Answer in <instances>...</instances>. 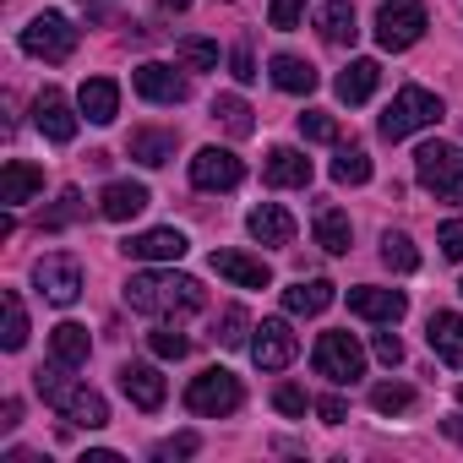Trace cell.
<instances>
[{
	"mask_svg": "<svg viewBox=\"0 0 463 463\" xmlns=\"http://www.w3.org/2000/svg\"><path fill=\"white\" fill-rule=\"evenodd\" d=\"M126 306L147 311V317H191L202 311V284L185 273H131L126 279Z\"/></svg>",
	"mask_w": 463,
	"mask_h": 463,
	"instance_id": "obj_1",
	"label": "cell"
},
{
	"mask_svg": "<svg viewBox=\"0 0 463 463\" xmlns=\"http://www.w3.org/2000/svg\"><path fill=\"white\" fill-rule=\"evenodd\" d=\"M71 365H44V371H33V387H39V398L44 403H55L71 425H88V430H99V425H109V403H104V392H93V387H82V382H71L66 376Z\"/></svg>",
	"mask_w": 463,
	"mask_h": 463,
	"instance_id": "obj_2",
	"label": "cell"
},
{
	"mask_svg": "<svg viewBox=\"0 0 463 463\" xmlns=\"http://www.w3.org/2000/svg\"><path fill=\"white\" fill-rule=\"evenodd\" d=\"M414 175L425 191H436L441 202L463 207V147H447V142H425L414 153Z\"/></svg>",
	"mask_w": 463,
	"mask_h": 463,
	"instance_id": "obj_3",
	"label": "cell"
},
{
	"mask_svg": "<svg viewBox=\"0 0 463 463\" xmlns=\"http://www.w3.org/2000/svg\"><path fill=\"white\" fill-rule=\"evenodd\" d=\"M441 120V99L436 93H425V88H403L392 104H387V115H382V137L387 142H403V137H414V131H425V126H436Z\"/></svg>",
	"mask_w": 463,
	"mask_h": 463,
	"instance_id": "obj_4",
	"label": "cell"
},
{
	"mask_svg": "<svg viewBox=\"0 0 463 463\" xmlns=\"http://www.w3.org/2000/svg\"><path fill=\"white\" fill-rule=\"evenodd\" d=\"M311 360H317V376H327V382H338V387H349V382L365 376V349H360L354 333H322Z\"/></svg>",
	"mask_w": 463,
	"mask_h": 463,
	"instance_id": "obj_5",
	"label": "cell"
},
{
	"mask_svg": "<svg viewBox=\"0 0 463 463\" xmlns=\"http://www.w3.org/2000/svg\"><path fill=\"white\" fill-rule=\"evenodd\" d=\"M241 376H229V371H202V376H191V387H185V409L191 414H207V420H218V414H235L241 409Z\"/></svg>",
	"mask_w": 463,
	"mask_h": 463,
	"instance_id": "obj_6",
	"label": "cell"
},
{
	"mask_svg": "<svg viewBox=\"0 0 463 463\" xmlns=\"http://www.w3.org/2000/svg\"><path fill=\"white\" fill-rule=\"evenodd\" d=\"M425 28H430V17H425L420 0H382V12H376V44L382 50H409V44H420Z\"/></svg>",
	"mask_w": 463,
	"mask_h": 463,
	"instance_id": "obj_7",
	"label": "cell"
},
{
	"mask_svg": "<svg viewBox=\"0 0 463 463\" xmlns=\"http://www.w3.org/2000/svg\"><path fill=\"white\" fill-rule=\"evenodd\" d=\"M23 50L39 55V61H50V66H61V61H71V50H77V28H71L61 12H39V17L23 28Z\"/></svg>",
	"mask_w": 463,
	"mask_h": 463,
	"instance_id": "obj_8",
	"label": "cell"
},
{
	"mask_svg": "<svg viewBox=\"0 0 463 463\" xmlns=\"http://www.w3.org/2000/svg\"><path fill=\"white\" fill-rule=\"evenodd\" d=\"M33 284L50 306H71L82 295V262L77 257H39L33 262Z\"/></svg>",
	"mask_w": 463,
	"mask_h": 463,
	"instance_id": "obj_9",
	"label": "cell"
},
{
	"mask_svg": "<svg viewBox=\"0 0 463 463\" xmlns=\"http://www.w3.org/2000/svg\"><path fill=\"white\" fill-rule=\"evenodd\" d=\"M246 180V164L229 153V147H202L191 158V185L196 191H235Z\"/></svg>",
	"mask_w": 463,
	"mask_h": 463,
	"instance_id": "obj_10",
	"label": "cell"
},
{
	"mask_svg": "<svg viewBox=\"0 0 463 463\" xmlns=\"http://www.w3.org/2000/svg\"><path fill=\"white\" fill-rule=\"evenodd\" d=\"M295 354H300V338H295V327H289L284 317H268V322L257 327V338H251V360H257L262 371H284Z\"/></svg>",
	"mask_w": 463,
	"mask_h": 463,
	"instance_id": "obj_11",
	"label": "cell"
},
{
	"mask_svg": "<svg viewBox=\"0 0 463 463\" xmlns=\"http://www.w3.org/2000/svg\"><path fill=\"white\" fill-rule=\"evenodd\" d=\"M131 82H137V93H142L147 104H185V99H191V82H185L175 66H164V61L137 66V71H131Z\"/></svg>",
	"mask_w": 463,
	"mask_h": 463,
	"instance_id": "obj_12",
	"label": "cell"
},
{
	"mask_svg": "<svg viewBox=\"0 0 463 463\" xmlns=\"http://www.w3.org/2000/svg\"><path fill=\"white\" fill-rule=\"evenodd\" d=\"M33 126H39L50 142H61V147L77 137V115H71V104H66L61 88H44V93L33 99Z\"/></svg>",
	"mask_w": 463,
	"mask_h": 463,
	"instance_id": "obj_13",
	"label": "cell"
},
{
	"mask_svg": "<svg viewBox=\"0 0 463 463\" xmlns=\"http://www.w3.org/2000/svg\"><path fill=\"white\" fill-rule=\"evenodd\" d=\"M185 251H191V241L180 229H147V235L126 241V257H137V262H180Z\"/></svg>",
	"mask_w": 463,
	"mask_h": 463,
	"instance_id": "obj_14",
	"label": "cell"
},
{
	"mask_svg": "<svg viewBox=\"0 0 463 463\" xmlns=\"http://www.w3.org/2000/svg\"><path fill=\"white\" fill-rule=\"evenodd\" d=\"M213 273L241 284V289H268L273 284V268L262 257H246V251H213Z\"/></svg>",
	"mask_w": 463,
	"mask_h": 463,
	"instance_id": "obj_15",
	"label": "cell"
},
{
	"mask_svg": "<svg viewBox=\"0 0 463 463\" xmlns=\"http://www.w3.org/2000/svg\"><path fill=\"white\" fill-rule=\"evenodd\" d=\"M349 311L365 317V322H387L392 327L409 311V300H403V289H371V284H360V289H349Z\"/></svg>",
	"mask_w": 463,
	"mask_h": 463,
	"instance_id": "obj_16",
	"label": "cell"
},
{
	"mask_svg": "<svg viewBox=\"0 0 463 463\" xmlns=\"http://www.w3.org/2000/svg\"><path fill=\"white\" fill-rule=\"evenodd\" d=\"M39 191H44V169H39V164L12 158L6 169H0V202H6V207H23V202H33Z\"/></svg>",
	"mask_w": 463,
	"mask_h": 463,
	"instance_id": "obj_17",
	"label": "cell"
},
{
	"mask_svg": "<svg viewBox=\"0 0 463 463\" xmlns=\"http://www.w3.org/2000/svg\"><path fill=\"white\" fill-rule=\"evenodd\" d=\"M147 202H153V196H147V185H137V180H109V185H104V196H99V213H104L109 223H126V218H137Z\"/></svg>",
	"mask_w": 463,
	"mask_h": 463,
	"instance_id": "obj_18",
	"label": "cell"
},
{
	"mask_svg": "<svg viewBox=\"0 0 463 463\" xmlns=\"http://www.w3.org/2000/svg\"><path fill=\"white\" fill-rule=\"evenodd\" d=\"M246 229H251V241H262V246H289V241H295V218H289L279 202H262V207H251Z\"/></svg>",
	"mask_w": 463,
	"mask_h": 463,
	"instance_id": "obj_19",
	"label": "cell"
},
{
	"mask_svg": "<svg viewBox=\"0 0 463 463\" xmlns=\"http://www.w3.org/2000/svg\"><path fill=\"white\" fill-rule=\"evenodd\" d=\"M77 104H82V115H88L93 126H109V120L120 115V88H115V77H88L82 93H77Z\"/></svg>",
	"mask_w": 463,
	"mask_h": 463,
	"instance_id": "obj_20",
	"label": "cell"
},
{
	"mask_svg": "<svg viewBox=\"0 0 463 463\" xmlns=\"http://www.w3.org/2000/svg\"><path fill=\"white\" fill-rule=\"evenodd\" d=\"M120 387H126V398H131L137 409H147V414L164 409V392H169L153 365H120Z\"/></svg>",
	"mask_w": 463,
	"mask_h": 463,
	"instance_id": "obj_21",
	"label": "cell"
},
{
	"mask_svg": "<svg viewBox=\"0 0 463 463\" xmlns=\"http://www.w3.org/2000/svg\"><path fill=\"white\" fill-rule=\"evenodd\" d=\"M333 88H338V99H344V104H365V99L382 88V66H376V61H349V66L338 71V82H333Z\"/></svg>",
	"mask_w": 463,
	"mask_h": 463,
	"instance_id": "obj_22",
	"label": "cell"
},
{
	"mask_svg": "<svg viewBox=\"0 0 463 463\" xmlns=\"http://www.w3.org/2000/svg\"><path fill=\"white\" fill-rule=\"evenodd\" d=\"M262 180H268V185H311V158H306L300 147H273Z\"/></svg>",
	"mask_w": 463,
	"mask_h": 463,
	"instance_id": "obj_23",
	"label": "cell"
},
{
	"mask_svg": "<svg viewBox=\"0 0 463 463\" xmlns=\"http://www.w3.org/2000/svg\"><path fill=\"white\" fill-rule=\"evenodd\" d=\"M327 306H333V284L327 279H300V284L284 289V311L289 317H322Z\"/></svg>",
	"mask_w": 463,
	"mask_h": 463,
	"instance_id": "obj_24",
	"label": "cell"
},
{
	"mask_svg": "<svg viewBox=\"0 0 463 463\" xmlns=\"http://www.w3.org/2000/svg\"><path fill=\"white\" fill-rule=\"evenodd\" d=\"M425 338H430V349H436L447 365H463V317H458V311H436L430 327H425Z\"/></svg>",
	"mask_w": 463,
	"mask_h": 463,
	"instance_id": "obj_25",
	"label": "cell"
},
{
	"mask_svg": "<svg viewBox=\"0 0 463 463\" xmlns=\"http://www.w3.org/2000/svg\"><path fill=\"white\" fill-rule=\"evenodd\" d=\"M50 354L61 360V365H88V354H93V338H88V327L82 322H61L55 333H50Z\"/></svg>",
	"mask_w": 463,
	"mask_h": 463,
	"instance_id": "obj_26",
	"label": "cell"
},
{
	"mask_svg": "<svg viewBox=\"0 0 463 463\" xmlns=\"http://www.w3.org/2000/svg\"><path fill=\"white\" fill-rule=\"evenodd\" d=\"M317 28H322V39H327V44H338V50L360 39V17H354L349 0H327L322 17H317Z\"/></svg>",
	"mask_w": 463,
	"mask_h": 463,
	"instance_id": "obj_27",
	"label": "cell"
},
{
	"mask_svg": "<svg viewBox=\"0 0 463 463\" xmlns=\"http://www.w3.org/2000/svg\"><path fill=\"white\" fill-rule=\"evenodd\" d=\"M175 142H180L175 131H153V126H142V131H131V142H126V147H131V158H137V164L158 169V164H169V158H175Z\"/></svg>",
	"mask_w": 463,
	"mask_h": 463,
	"instance_id": "obj_28",
	"label": "cell"
},
{
	"mask_svg": "<svg viewBox=\"0 0 463 463\" xmlns=\"http://www.w3.org/2000/svg\"><path fill=\"white\" fill-rule=\"evenodd\" d=\"M349 235H354V229H349V213H338L333 202H322V207H317V246L333 251V257H344V251H349Z\"/></svg>",
	"mask_w": 463,
	"mask_h": 463,
	"instance_id": "obj_29",
	"label": "cell"
},
{
	"mask_svg": "<svg viewBox=\"0 0 463 463\" xmlns=\"http://www.w3.org/2000/svg\"><path fill=\"white\" fill-rule=\"evenodd\" d=\"M273 82L284 93H311L317 88V66L300 61V55H273Z\"/></svg>",
	"mask_w": 463,
	"mask_h": 463,
	"instance_id": "obj_30",
	"label": "cell"
},
{
	"mask_svg": "<svg viewBox=\"0 0 463 463\" xmlns=\"http://www.w3.org/2000/svg\"><path fill=\"white\" fill-rule=\"evenodd\" d=\"M213 120H223V131H229V137H251V131H257L251 104H246V99H235V93H218V99H213Z\"/></svg>",
	"mask_w": 463,
	"mask_h": 463,
	"instance_id": "obj_31",
	"label": "cell"
},
{
	"mask_svg": "<svg viewBox=\"0 0 463 463\" xmlns=\"http://www.w3.org/2000/svg\"><path fill=\"white\" fill-rule=\"evenodd\" d=\"M382 262L392 273H414L420 268V251H414V241L403 235V229H387V235H382Z\"/></svg>",
	"mask_w": 463,
	"mask_h": 463,
	"instance_id": "obj_32",
	"label": "cell"
},
{
	"mask_svg": "<svg viewBox=\"0 0 463 463\" xmlns=\"http://www.w3.org/2000/svg\"><path fill=\"white\" fill-rule=\"evenodd\" d=\"M333 180L338 185H365L371 180V158H365V147H338V158H333Z\"/></svg>",
	"mask_w": 463,
	"mask_h": 463,
	"instance_id": "obj_33",
	"label": "cell"
},
{
	"mask_svg": "<svg viewBox=\"0 0 463 463\" xmlns=\"http://www.w3.org/2000/svg\"><path fill=\"white\" fill-rule=\"evenodd\" d=\"M0 306H6V333H0V344H6L12 354L28 344V311H23V300H17V289H6L0 295Z\"/></svg>",
	"mask_w": 463,
	"mask_h": 463,
	"instance_id": "obj_34",
	"label": "cell"
},
{
	"mask_svg": "<svg viewBox=\"0 0 463 463\" xmlns=\"http://www.w3.org/2000/svg\"><path fill=\"white\" fill-rule=\"evenodd\" d=\"M180 66L185 71H218V44L213 39H180Z\"/></svg>",
	"mask_w": 463,
	"mask_h": 463,
	"instance_id": "obj_35",
	"label": "cell"
},
{
	"mask_svg": "<svg viewBox=\"0 0 463 463\" xmlns=\"http://www.w3.org/2000/svg\"><path fill=\"white\" fill-rule=\"evenodd\" d=\"M371 409H376V414H403V409H414V387L382 382V387H371Z\"/></svg>",
	"mask_w": 463,
	"mask_h": 463,
	"instance_id": "obj_36",
	"label": "cell"
},
{
	"mask_svg": "<svg viewBox=\"0 0 463 463\" xmlns=\"http://www.w3.org/2000/svg\"><path fill=\"white\" fill-rule=\"evenodd\" d=\"M300 137H306V142H338V120H333L327 109H306V115H300Z\"/></svg>",
	"mask_w": 463,
	"mask_h": 463,
	"instance_id": "obj_37",
	"label": "cell"
},
{
	"mask_svg": "<svg viewBox=\"0 0 463 463\" xmlns=\"http://www.w3.org/2000/svg\"><path fill=\"white\" fill-rule=\"evenodd\" d=\"M147 344H153V354H158V360H185V349H191V338H185V333H175V327H158Z\"/></svg>",
	"mask_w": 463,
	"mask_h": 463,
	"instance_id": "obj_38",
	"label": "cell"
},
{
	"mask_svg": "<svg viewBox=\"0 0 463 463\" xmlns=\"http://www.w3.org/2000/svg\"><path fill=\"white\" fill-rule=\"evenodd\" d=\"M300 17H306V0H273V6H268V23H273L279 33H295Z\"/></svg>",
	"mask_w": 463,
	"mask_h": 463,
	"instance_id": "obj_39",
	"label": "cell"
},
{
	"mask_svg": "<svg viewBox=\"0 0 463 463\" xmlns=\"http://www.w3.org/2000/svg\"><path fill=\"white\" fill-rule=\"evenodd\" d=\"M77 213H82V191H77V185H66V191H61V207H55V213H44V229H66Z\"/></svg>",
	"mask_w": 463,
	"mask_h": 463,
	"instance_id": "obj_40",
	"label": "cell"
},
{
	"mask_svg": "<svg viewBox=\"0 0 463 463\" xmlns=\"http://www.w3.org/2000/svg\"><path fill=\"white\" fill-rule=\"evenodd\" d=\"M273 403H279V414H289V420H300V414L311 409V398H306V387H295V382H279V392H273Z\"/></svg>",
	"mask_w": 463,
	"mask_h": 463,
	"instance_id": "obj_41",
	"label": "cell"
},
{
	"mask_svg": "<svg viewBox=\"0 0 463 463\" xmlns=\"http://www.w3.org/2000/svg\"><path fill=\"white\" fill-rule=\"evenodd\" d=\"M218 344H229V349L246 344V311H241V306H229V311L218 317Z\"/></svg>",
	"mask_w": 463,
	"mask_h": 463,
	"instance_id": "obj_42",
	"label": "cell"
},
{
	"mask_svg": "<svg viewBox=\"0 0 463 463\" xmlns=\"http://www.w3.org/2000/svg\"><path fill=\"white\" fill-rule=\"evenodd\" d=\"M196 447H202V441H196L191 430H180V436H169V441H158V447H153V458H158V463H169V458H191Z\"/></svg>",
	"mask_w": 463,
	"mask_h": 463,
	"instance_id": "obj_43",
	"label": "cell"
},
{
	"mask_svg": "<svg viewBox=\"0 0 463 463\" xmlns=\"http://www.w3.org/2000/svg\"><path fill=\"white\" fill-rule=\"evenodd\" d=\"M436 246H441V257H452V262H463V223H458V218L436 229Z\"/></svg>",
	"mask_w": 463,
	"mask_h": 463,
	"instance_id": "obj_44",
	"label": "cell"
},
{
	"mask_svg": "<svg viewBox=\"0 0 463 463\" xmlns=\"http://www.w3.org/2000/svg\"><path fill=\"white\" fill-rule=\"evenodd\" d=\"M229 66H235V82H257V77H262V71H257V55H251V44H235Z\"/></svg>",
	"mask_w": 463,
	"mask_h": 463,
	"instance_id": "obj_45",
	"label": "cell"
},
{
	"mask_svg": "<svg viewBox=\"0 0 463 463\" xmlns=\"http://www.w3.org/2000/svg\"><path fill=\"white\" fill-rule=\"evenodd\" d=\"M376 360H382V365H403V344H398V333H376Z\"/></svg>",
	"mask_w": 463,
	"mask_h": 463,
	"instance_id": "obj_46",
	"label": "cell"
},
{
	"mask_svg": "<svg viewBox=\"0 0 463 463\" xmlns=\"http://www.w3.org/2000/svg\"><path fill=\"white\" fill-rule=\"evenodd\" d=\"M317 414H322V425H344L349 403H344V398H322V403H317Z\"/></svg>",
	"mask_w": 463,
	"mask_h": 463,
	"instance_id": "obj_47",
	"label": "cell"
},
{
	"mask_svg": "<svg viewBox=\"0 0 463 463\" xmlns=\"http://www.w3.org/2000/svg\"><path fill=\"white\" fill-rule=\"evenodd\" d=\"M0 414H6V420H0V425L12 430V425H17V414H23V403H17V398H6V409H0Z\"/></svg>",
	"mask_w": 463,
	"mask_h": 463,
	"instance_id": "obj_48",
	"label": "cell"
},
{
	"mask_svg": "<svg viewBox=\"0 0 463 463\" xmlns=\"http://www.w3.org/2000/svg\"><path fill=\"white\" fill-rule=\"evenodd\" d=\"M441 425H447V436H452V441H463V414H452V420H441Z\"/></svg>",
	"mask_w": 463,
	"mask_h": 463,
	"instance_id": "obj_49",
	"label": "cell"
},
{
	"mask_svg": "<svg viewBox=\"0 0 463 463\" xmlns=\"http://www.w3.org/2000/svg\"><path fill=\"white\" fill-rule=\"evenodd\" d=\"M191 6V0H164V12H185Z\"/></svg>",
	"mask_w": 463,
	"mask_h": 463,
	"instance_id": "obj_50",
	"label": "cell"
},
{
	"mask_svg": "<svg viewBox=\"0 0 463 463\" xmlns=\"http://www.w3.org/2000/svg\"><path fill=\"white\" fill-rule=\"evenodd\" d=\"M458 403H463V387H458Z\"/></svg>",
	"mask_w": 463,
	"mask_h": 463,
	"instance_id": "obj_51",
	"label": "cell"
},
{
	"mask_svg": "<svg viewBox=\"0 0 463 463\" xmlns=\"http://www.w3.org/2000/svg\"><path fill=\"white\" fill-rule=\"evenodd\" d=\"M458 289H463V284H458Z\"/></svg>",
	"mask_w": 463,
	"mask_h": 463,
	"instance_id": "obj_52",
	"label": "cell"
}]
</instances>
